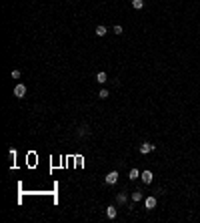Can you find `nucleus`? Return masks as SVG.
Returning a JSON list of instances; mask_svg holds the SVG:
<instances>
[{"instance_id":"f257e3e1","label":"nucleus","mask_w":200,"mask_h":223,"mask_svg":"<svg viewBox=\"0 0 200 223\" xmlns=\"http://www.w3.org/2000/svg\"><path fill=\"white\" fill-rule=\"evenodd\" d=\"M156 149V145H152V143H142L140 145V155H148L150 151H154Z\"/></svg>"},{"instance_id":"9b49d317","label":"nucleus","mask_w":200,"mask_h":223,"mask_svg":"<svg viewBox=\"0 0 200 223\" xmlns=\"http://www.w3.org/2000/svg\"><path fill=\"white\" fill-rule=\"evenodd\" d=\"M116 201H118V203H124V201H126V193H118L116 195Z\"/></svg>"},{"instance_id":"20e7f679","label":"nucleus","mask_w":200,"mask_h":223,"mask_svg":"<svg viewBox=\"0 0 200 223\" xmlns=\"http://www.w3.org/2000/svg\"><path fill=\"white\" fill-rule=\"evenodd\" d=\"M24 95H26V87H24V85H16V87H14V97L22 99Z\"/></svg>"},{"instance_id":"6e6552de","label":"nucleus","mask_w":200,"mask_h":223,"mask_svg":"<svg viewBox=\"0 0 200 223\" xmlns=\"http://www.w3.org/2000/svg\"><path fill=\"white\" fill-rule=\"evenodd\" d=\"M106 32H108V30H106V26H96V36H104Z\"/></svg>"},{"instance_id":"0eeeda50","label":"nucleus","mask_w":200,"mask_h":223,"mask_svg":"<svg viewBox=\"0 0 200 223\" xmlns=\"http://www.w3.org/2000/svg\"><path fill=\"white\" fill-rule=\"evenodd\" d=\"M96 81H98V83H106V81H108V74L106 73H98L96 74Z\"/></svg>"},{"instance_id":"4468645a","label":"nucleus","mask_w":200,"mask_h":223,"mask_svg":"<svg viewBox=\"0 0 200 223\" xmlns=\"http://www.w3.org/2000/svg\"><path fill=\"white\" fill-rule=\"evenodd\" d=\"M98 97H100V99H108V91H106V88H102Z\"/></svg>"},{"instance_id":"f03ea898","label":"nucleus","mask_w":200,"mask_h":223,"mask_svg":"<svg viewBox=\"0 0 200 223\" xmlns=\"http://www.w3.org/2000/svg\"><path fill=\"white\" fill-rule=\"evenodd\" d=\"M140 179H142V183L150 185V183H152V179H154V175L150 173V171H142V173H140Z\"/></svg>"},{"instance_id":"ddd939ff","label":"nucleus","mask_w":200,"mask_h":223,"mask_svg":"<svg viewBox=\"0 0 200 223\" xmlns=\"http://www.w3.org/2000/svg\"><path fill=\"white\" fill-rule=\"evenodd\" d=\"M112 32H114V34H118V36H120V34H122V26H120V24H116L114 28H112Z\"/></svg>"},{"instance_id":"1a4fd4ad","label":"nucleus","mask_w":200,"mask_h":223,"mask_svg":"<svg viewBox=\"0 0 200 223\" xmlns=\"http://www.w3.org/2000/svg\"><path fill=\"white\" fill-rule=\"evenodd\" d=\"M144 6V0H132V8H136V10H140Z\"/></svg>"},{"instance_id":"39448f33","label":"nucleus","mask_w":200,"mask_h":223,"mask_svg":"<svg viewBox=\"0 0 200 223\" xmlns=\"http://www.w3.org/2000/svg\"><path fill=\"white\" fill-rule=\"evenodd\" d=\"M144 205H146V209H154L156 207V197H146L144 199Z\"/></svg>"},{"instance_id":"9d476101","label":"nucleus","mask_w":200,"mask_h":223,"mask_svg":"<svg viewBox=\"0 0 200 223\" xmlns=\"http://www.w3.org/2000/svg\"><path fill=\"white\" fill-rule=\"evenodd\" d=\"M138 177H140V171L138 169H132V171H130V179H132V181H136Z\"/></svg>"},{"instance_id":"2eb2a0df","label":"nucleus","mask_w":200,"mask_h":223,"mask_svg":"<svg viewBox=\"0 0 200 223\" xmlns=\"http://www.w3.org/2000/svg\"><path fill=\"white\" fill-rule=\"evenodd\" d=\"M12 78H20V70H16V68H14V70H12Z\"/></svg>"},{"instance_id":"7ed1b4c3","label":"nucleus","mask_w":200,"mask_h":223,"mask_svg":"<svg viewBox=\"0 0 200 223\" xmlns=\"http://www.w3.org/2000/svg\"><path fill=\"white\" fill-rule=\"evenodd\" d=\"M116 181H118V171H110V173L106 175V183H108V185H114Z\"/></svg>"},{"instance_id":"423d86ee","label":"nucleus","mask_w":200,"mask_h":223,"mask_svg":"<svg viewBox=\"0 0 200 223\" xmlns=\"http://www.w3.org/2000/svg\"><path fill=\"white\" fill-rule=\"evenodd\" d=\"M106 217H108V219H114L116 217V207H108V209H106Z\"/></svg>"},{"instance_id":"f8f14e48","label":"nucleus","mask_w":200,"mask_h":223,"mask_svg":"<svg viewBox=\"0 0 200 223\" xmlns=\"http://www.w3.org/2000/svg\"><path fill=\"white\" fill-rule=\"evenodd\" d=\"M140 199H142V193H140V191L132 193V201H140Z\"/></svg>"}]
</instances>
